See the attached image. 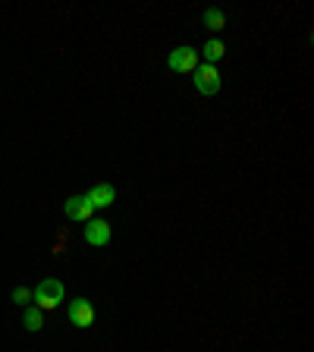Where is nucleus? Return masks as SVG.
I'll use <instances>...</instances> for the list:
<instances>
[{"mask_svg":"<svg viewBox=\"0 0 314 352\" xmlns=\"http://www.w3.org/2000/svg\"><path fill=\"white\" fill-rule=\"evenodd\" d=\"M63 296H66L63 280L47 277V280H41V283H38V289L32 293V302H35V308H41V311H54V308L63 302Z\"/></svg>","mask_w":314,"mask_h":352,"instance_id":"obj_1","label":"nucleus"},{"mask_svg":"<svg viewBox=\"0 0 314 352\" xmlns=\"http://www.w3.org/2000/svg\"><path fill=\"white\" fill-rule=\"evenodd\" d=\"M195 88L205 98L217 95V91H220V73H217V66H211V63L195 66Z\"/></svg>","mask_w":314,"mask_h":352,"instance_id":"obj_2","label":"nucleus"},{"mask_svg":"<svg viewBox=\"0 0 314 352\" xmlns=\"http://www.w3.org/2000/svg\"><path fill=\"white\" fill-rule=\"evenodd\" d=\"M170 69L173 73H195L198 66V51L195 47H189V44H183V47H176V51H170Z\"/></svg>","mask_w":314,"mask_h":352,"instance_id":"obj_3","label":"nucleus"},{"mask_svg":"<svg viewBox=\"0 0 314 352\" xmlns=\"http://www.w3.org/2000/svg\"><path fill=\"white\" fill-rule=\"evenodd\" d=\"M69 321L76 324V327H91L95 324V305L88 299H73L69 302Z\"/></svg>","mask_w":314,"mask_h":352,"instance_id":"obj_4","label":"nucleus"},{"mask_svg":"<svg viewBox=\"0 0 314 352\" xmlns=\"http://www.w3.org/2000/svg\"><path fill=\"white\" fill-rule=\"evenodd\" d=\"M63 211H66V217H69V220L88 223V220H91V214H95V208L88 205L85 195H69V198H66V205H63Z\"/></svg>","mask_w":314,"mask_h":352,"instance_id":"obj_5","label":"nucleus"},{"mask_svg":"<svg viewBox=\"0 0 314 352\" xmlns=\"http://www.w3.org/2000/svg\"><path fill=\"white\" fill-rule=\"evenodd\" d=\"M85 242L88 245H107L110 242V223L107 220H88L85 223Z\"/></svg>","mask_w":314,"mask_h":352,"instance_id":"obj_6","label":"nucleus"},{"mask_svg":"<svg viewBox=\"0 0 314 352\" xmlns=\"http://www.w3.org/2000/svg\"><path fill=\"white\" fill-rule=\"evenodd\" d=\"M85 198H88V205L91 208H110L113 201H117V189H113L110 183H98Z\"/></svg>","mask_w":314,"mask_h":352,"instance_id":"obj_7","label":"nucleus"},{"mask_svg":"<svg viewBox=\"0 0 314 352\" xmlns=\"http://www.w3.org/2000/svg\"><path fill=\"white\" fill-rule=\"evenodd\" d=\"M201 54H205V60L208 63H217V60H223V54H227V47H223V41H217V38H211V41L201 47Z\"/></svg>","mask_w":314,"mask_h":352,"instance_id":"obj_8","label":"nucleus"},{"mask_svg":"<svg viewBox=\"0 0 314 352\" xmlns=\"http://www.w3.org/2000/svg\"><path fill=\"white\" fill-rule=\"evenodd\" d=\"M25 330H32V333H38V330L44 327V311L41 308H25Z\"/></svg>","mask_w":314,"mask_h":352,"instance_id":"obj_9","label":"nucleus"},{"mask_svg":"<svg viewBox=\"0 0 314 352\" xmlns=\"http://www.w3.org/2000/svg\"><path fill=\"white\" fill-rule=\"evenodd\" d=\"M227 25V16L220 13L217 7H211V10H205V29H211V32H220Z\"/></svg>","mask_w":314,"mask_h":352,"instance_id":"obj_10","label":"nucleus"},{"mask_svg":"<svg viewBox=\"0 0 314 352\" xmlns=\"http://www.w3.org/2000/svg\"><path fill=\"white\" fill-rule=\"evenodd\" d=\"M13 302H16V305H29V302H32V289L16 286V289H13Z\"/></svg>","mask_w":314,"mask_h":352,"instance_id":"obj_11","label":"nucleus"}]
</instances>
